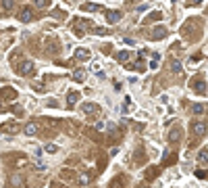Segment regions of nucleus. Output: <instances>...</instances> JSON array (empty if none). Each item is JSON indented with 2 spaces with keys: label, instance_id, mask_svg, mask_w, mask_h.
<instances>
[{
  "label": "nucleus",
  "instance_id": "nucleus-21",
  "mask_svg": "<svg viewBox=\"0 0 208 188\" xmlns=\"http://www.w3.org/2000/svg\"><path fill=\"white\" fill-rule=\"evenodd\" d=\"M73 80H75V82H85V71L83 69H75L73 71Z\"/></svg>",
  "mask_w": 208,
  "mask_h": 188
},
{
  "label": "nucleus",
  "instance_id": "nucleus-31",
  "mask_svg": "<svg viewBox=\"0 0 208 188\" xmlns=\"http://www.w3.org/2000/svg\"><path fill=\"white\" fill-rule=\"evenodd\" d=\"M34 167H35V169H38V171H44V169H46V163L38 159V161H35V163H34Z\"/></svg>",
  "mask_w": 208,
  "mask_h": 188
},
{
  "label": "nucleus",
  "instance_id": "nucleus-7",
  "mask_svg": "<svg viewBox=\"0 0 208 188\" xmlns=\"http://www.w3.org/2000/svg\"><path fill=\"white\" fill-rule=\"evenodd\" d=\"M34 19V8L31 7H23L19 13V21L21 23H29V21Z\"/></svg>",
  "mask_w": 208,
  "mask_h": 188
},
{
  "label": "nucleus",
  "instance_id": "nucleus-37",
  "mask_svg": "<svg viewBox=\"0 0 208 188\" xmlns=\"http://www.w3.org/2000/svg\"><path fill=\"white\" fill-rule=\"evenodd\" d=\"M96 34L98 36H106V34H108V29H106V27H96Z\"/></svg>",
  "mask_w": 208,
  "mask_h": 188
},
{
  "label": "nucleus",
  "instance_id": "nucleus-26",
  "mask_svg": "<svg viewBox=\"0 0 208 188\" xmlns=\"http://www.w3.org/2000/svg\"><path fill=\"white\" fill-rule=\"evenodd\" d=\"M44 148H46V153H48V155H54V153H58V146H56V144H52V142H48V144L44 146Z\"/></svg>",
  "mask_w": 208,
  "mask_h": 188
},
{
  "label": "nucleus",
  "instance_id": "nucleus-25",
  "mask_svg": "<svg viewBox=\"0 0 208 188\" xmlns=\"http://www.w3.org/2000/svg\"><path fill=\"white\" fill-rule=\"evenodd\" d=\"M2 132L15 134V132H17V125H15V123H4V125H2Z\"/></svg>",
  "mask_w": 208,
  "mask_h": 188
},
{
  "label": "nucleus",
  "instance_id": "nucleus-1",
  "mask_svg": "<svg viewBox=\"0 0 208 188\" xmlns=\"http://www.w3.org/2000/svg\"><path fill=\"white\" fill-rule=\"evenodd\" d=\"M194 27H200V21H198V19L185 21V23L181 25V34L185 36V38H189V40H192V29H194Z\"/></svg>",
  "mask_w": 208,
  "mask_h": 188
},
{
  "label": "nucleus",
  "instance_id": "nucleus-28",
  "mask_svg": "<svg viewBox=\"0 0 208 188\" xmlns=\"http://www.w3.org/2000/svg\"><path fill=\"white\" fill-rule=\"evenodd\" d=\"M192 113H194V115H202V113H204V104H194V107H192Z\"/></svg>",
  "mask_w": 208,
  "mask_h": 188
},
{
  "label": "nucleus",
  "instance_id": "nucleus-8",
  "mask_svg": "<svg viewBox=\"0 0 208 188\" xmlns=\"http://www.w3.org/2000/svg\"><path fill=\"white\" fill-rule=\"evenodd\" d=\"M81 11H85V13H100V11H104L102 4H94V2H83Z\"/></svg>",
  "mask_w": 208,
  "mask_h": 188
},
{
  "label": "nucleus",
  "instance_id": "nucleus-10",
  "mask_svg": "<svg viewBox=\"0 0 208 188\" xmlns=\"http://www.w3.org/2000/svg\"><path fill=\"white\" fill-rule=\"evenodd\" d=\"M75 59H77V61H90V59H92L90 48H77L75 50Z\"/></svg>",
  "mask_w": 208,
  "mask_h": 188
},
{
  "label": "nucleus",
  "instance_id": "nucleus-15",
  "mask_svg": "<svg viewBox=\"0 0 208 188\" xmlns=\"http://www.w3.org/2000/svg\"><path fill=\"white\" fill-rule=\"evenodd\" d=\"M0 98H4V100H13V98H17V92H15L13 88H2V90H0Z\"/></svg>",
  "mask_w": 208,
  "mask_h": 188
},
{
  "label": "nucleus",
  "instance_id": "nucleus-11",
  "mask_svg": "<svg viewBox=\"0 0 208 188\" xmlns=\"http://www.w3.org/2000/svg\"><path fill=\"white\" fill-rule=\"evenodd\" d=\"M15 8V0H0V13L7 15Z\"/></svg>",
  "mask_w": 208,
  "mask_h": 188
},
{
  "label": "nucleus",
  "instance_id": "nucleus-2",
  "mask_svg": "<svg viewBox=\"0 0 208 188\" xmlns=\"http://www.w3.org/2000/svg\"><path fill=\"white\" fill-rule=\"evenodd\" d=\"M15 71L19 73V75H29L31 71H34V63L31 61H21L15 65Z\"/></svg>",
  "mask_w": 208,
  "mask_h": 188
},
{
  "label": "nucleus",
  "instance_id": "nucleus-4",
  "mask_svg": "<svg viewBox=\"0 0 208 188\" xmlns=\"http://www.w3.org/2000/svg\"><path fill=\"white\" fill-rule=\"evenodd\" d=\"M181 136H183V130H181L179 125H175L173 130H171V132L166 134V140H169L171 144H177V142L181 140Z\"/></svg>",
  "mask_w": 208,
  "mask_h": 188
},
{
  "label": "nucleus",
  "instance_id": "nucleus-27",
  "mask_svg": "<svg viewBox=\"0 0 208 188\" xmlns=\"http://www.w3.org/2000/svg\"><path fill=\"white\" fill-rule=\"evenodd\" d=\"M34 4L38 8H48L50 7V0H34Z\"/></svg>",
  "mask_w": 208,
  "mask_h": 188
},
{
  "label": "nucleus",
  "instance_id": "nucleus-13",
  "mask_svg": "<svg viewBox=\"0 0 208 188\" xmlns=\"http://www.w3.org/2000/svg\"><path fill=\"white\" fill-rule=\"evenodd\" d=\"M166 36V29L162 27V25H158V27H154L152 29V34H150V40H162Z\"/></svg>",
  "mask_w": 208,
  "mask_h": 188
},
{
  "label": "nucleus",
  "instance_id": "nucleus-6",
  "mask_svg": "<svg viewBox=\"0 0 208 188\" xmlns=\"http://www.w3.org/2000/svg\"><path fill=\"white\" fill-rule=\"evenodd\" d=\"M192 88H194L196 92H200V94H206V82H204L200 75H196L194 80H192Z\"/></svg>",
  "mask_w": 208,
  "mask_h": 188
},
{
  "label": "nucleus",
  "instance_id": "nucleus-14",
  "mask_svg": "<svg viewBox=\"0 0 208 188\" xmlns=\"http://www.w3.org/2000/svg\"><path fill=\"white\" fill-rule=\"evenodd\" d=\"M23 132L27 134V136H34V134H38V132H40V125L35 123V121H29V123H25Z\"/></svg>",
  "mask_w": 208,
  "mask_h": 188
},
{
  "label": "nucleus",
  "instance_id": "nucleus-38",
  "mask_svg": "<svg viewBox=\"0 0 208 188\" xmlns=\"http://www.w3.org/2000/svg\"><path fill=\"white\" fill-rule=\"evenodd\" d=\"M202 2H204V0H187L189 7H196V4H202Z\"/></svg>",
  "mask_w": 208,
  "mask_h": 188
},
{
  "label": "nucleus",
  "instance_id": "nucleus-35",
  "mask_svg": "<svg viewBox=\"0 0 208 188\" xmlns=\"http://www.w3.org/2000/svg\"><path fill=\"white\" fill-rule=\"evenodd\" d=\"M52 17H54V19H62V17H65V13L56 8V11H52Z\"/></svg>",
  "mask_w": 208,
  "mask_h": 188
},
{
  "label": "nucleus",
  "instance_id": "nucleus-33",
  "mask_svg": "<svg viewBox=\"0 0 208 188\" xmlns=\"http://www.w3.org/2000/svg\"><path fill=\"white\" fill-rule=\"evenodd\" d=\"M121 186H123V178H119V180L115 178V180H112V184H111V188H121Z\"/></svg>",
  "mask_w": 208,
  "mask_h": 188
},
{
  "label": "nucleus",
  "instance_id": "nucleus-9",
  "mask_svg": "<svg viewBox=\"0 0 208 188\" xmlns=\"http://www.w3.org/2000/svg\"><path fill=\"white\" fill-rule=\"evenodd\" d=\"M90 25H92L90 21L77 19V21H75V27H73V29H75V34H77V36H83V34H85V31H83V29H85V27H90Z\"/></svg>",
  "mask_w": 208,
  "mask_h": 188
},
{
  "label": "nucleus",
  "instance_id": "nucleus-32",
  "mask_svg": "<svg viewBox=\"0 0 208 188\" xmlns=\"http://www.w3.org/2000/svg\"><path fill=\"white\" fill-rule=\"evenodd\" d=\"M90 178H92L90 174H81V176H79V184H88V182H90Z\"/></svg>",
  "mask_w": 208,
  "mask_h": 188
},
{
  "label": "nucleus",
  "instance_id": "nucleus-23",
  "mask_svg": "<svg viewBox=\"0 0 208 188\" xmlns=\"http://www.w3.org/2000/svg\"><path fill=\"white\" fill-rule=\"evenodd\" d=\"M156 176H158V167H152V169L146 171V180H154Z\"/></svg>",
  "mask_w": 208,
  "mask_h": 188
},
{
  "label": "nucleus",
  "instance_id": "nucleus-24",
  "mask_svg": "<svg viewBox=\"0 0 208 188\" xmlns=\"http://www.w3.org/2000/svg\"><path fill=\"white\" fill-rule=\"evenodd\" d=\"M158 61H160V56L154 52V55H152V61L148 63V65H150V69H158Z\"/></svg>",
  "mask_w": 208,
  "mask_h": 188
},
{
  "label": "nucleus",
  "instance_id": "nucleus-34",
  "mask_svg": "<svg viewBox=\"0 0 208 188\" xmlns=\"http://www.w3.org/2000/svg\"><path fill=\"white\" fill-rule=\"evenodd\" d=\"M135 69H138L139 73H144V71H146V65L142 61H135Z\"/></svg>",
  "mask_w": 208,
  "mask_h": 188
},
{
  "label": "nucleus",
  "instance_id": "nucleus-20",
  "mask_svg": "<svg viewBox=\"0 0 208 188\" xmlns=\"http://www.w3.org/2000/svg\"><path fill=\"white\" fill-rule=\"evenodd\" d=\"M77 100H79V92H69V96H67V104H69V107H75Z\"/></svg>",
  "mask_w": 208,
  "mask_h": 188
},
{
  "label": "nucleus",
  "instance_id": "nucleus-12",
  "mask_svg": "<svg viewBox=\"0 0 208 188\" xmlns=\"http://www.w3.org/2000/svg\"><path fill=\"white\" fill-rule=\"evenodd\" d=\"M121 17H123L121 11H106V21H108V23H119Z\"/></svg>",
  "mask_w": 208,
  "mask_h": 188
},
{
  "label": "nucleus",
  "instance_id": "nucleus-17",
  "mask_svg": "<svg viewBox=\"0 0 208 188\" xmlns=\"http://www.w3.org/2000/svg\"><path fill=\"white\" fill-rule=\"evenodd\" d=\"M198 163H202V165H208V146L200 148V153H198Z\"/></svg>",
  "mask_w": 208,
  "mask_h": 188
},
{
  "label": "nucleus",
  "instance_id": "nucleus-3",
  "mask_svg": "<svg viewBox=\"0 0 208 188\" xmlns=\"http://www.w3.org/2000/svg\"><path fill=\"white\" fill-rule=\"evenodd\" d=\"M206 132H208L206 121H194V123H192V134H194V136H204Z\"/></svg>",
  "mask_w": 208,
  "mask_h": 188
},
{
  "label": "nucleus",
  "instance_id": "nucleus-39",
  "mask_svg": "<svg viewBox=\"0 0 208 188\" xmlns=\"http://www.w3.org/2000/svg\"><path fill=\"white\" fill-rule=\"evenodd\" d=\"M129 109H131V100L127 98V100H125V104H123V111H129Z\"/></svg>",
  "mask_w": 208,
  "mask_h": 188
},
{
  "label": "nucleus",
  "instance_id": "nucleus-18",
  "mask_svg": "<svg viewBox=\"0 0 208 188\" xmlns=\"http://www.w3.org/2000/svg\"><path fill=\"white\" fill-rule=\"evenodd\" d=\"M129 59H131V52H129V50H119L117 52V61L119 63H127Z\"/></svg>",
  "mask_w": 208,
  "mask_h": 188
},
{
  "label": "nucleus",
  "instance_id": "nucleus-19",
  "mask_svg": "<svg viewBox=\"0 0 208 188\" xmlns=\"http://www.w3.org/2000/svg\"><path fill=\"white\" fill-rule=\"evenodd\" d=\"M171 71H173V73H183V65H181V61L173 59V61H171Z\"/></svg>",
  "mask_w": 208,
  "mask_h": 188
},
{
  "label": "nucleus",
  "instance_id": "nucleus-40",
  "mask_svg": "<svg viewBox=\"0 0 208 188\" xmlns=\"http://www.w3.org/2000/svg\"><path fill=\"white\" fill-rule=\"evenodd\" d=\"M125 44H129V46H135V40H131V38H127V40H125Z\"/></svg>",
  "mask_w": 208,
  "mask_h": 188
},
{
  "label": "nucleus",
  "instance_id": "nucleus-36",
  "mask_svg": "<svg viewBox=\"0 0 208 188\" xmlns=\"http://www.w3.org/2000/svg\"><path fill=\"white\" fill-rule=\"evenodd\" d=\"M31 86H34V90H38V92H44V90H46V86H44V84H31Z\"/></svg>",
  "mask_w": 208,
  "mask_h": 188
},
{
  "label": "nucleus",
  "instance_id": "nucleus-30",
  "mask_svg": "<svg viewBox=\"0 0 208 188\" xmlns=\"http://www.w3.org/2000/svg\"><path fill=\"white\" fill-rule=\"evenodd\" d=\"M61 178H65V180H73V178H75V174H73V171H67V169H62V171H61Z\"/></svg>",
  "mask_w": 208,
  "mask_h": 188
},
{
  "label": "nucleus",
  "instance_id": "nucleus-16",
  "mask_svg": "<svg viewBox=\"0 0 208 188\" xmlns=\"http://www.w3.org/2000/svg\"><path fill=\"white\" fill-rule=\"evenodd\" d=\"M162 17H165V15L160 13V11H154V13H150V15L144 19V23H154V21H160Z\"/></svg>",
  "mask_w": 208,
  "mask_h": 188
},
{
  "label": "nucleus",
  "instance_id": "nucleus-5",
  "mask_svg": "<svg viewBox=\"0 0 208 188\" xmlns=\"http://www.w3.org/2000/svg\"><path fill=\"white\" fill-rule=\"evenodd\" d=\"M81 113H83V115H96V113H100V104H96V103H83L81 104Z\"/></svg>",
  "mask_w": 208,
  "mask_h": 188
},
{
  "label": "nucleus",
  "instance_id": "nucleus-29",
  "mask_svg": "<svg viewBox=\"0 0 208 188\" xmlns=\"http://www.w3.org/2000/svg\"><path fill=\"white\" fill-rule=\"evenodd\" d=\"M196 178H200V180H206V178H208V169H196Z\"/></svg>",
  "mask_w": 208,
  "mask_h": 188
},
{
  "label": "nucleus",
  "instance_id": "nucleus-22",
  "mask_svg": "<svg viewBox=\"0 0 208 188\" xmlns=\"http://www.w3.org/2000/svg\"><path fill=\"white\" fill-rule=\"evenodd\" d=\"M8 184H11V186H21V184H23V178H21V176H11V178H8Z\"/></svg>",
  "mask_w": 208,
  "mask_h": 188
}]
</instances>
